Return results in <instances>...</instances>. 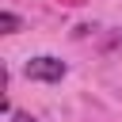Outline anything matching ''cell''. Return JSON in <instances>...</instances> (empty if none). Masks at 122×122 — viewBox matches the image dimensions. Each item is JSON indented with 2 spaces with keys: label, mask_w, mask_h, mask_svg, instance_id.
I'll list each match as a JSON object with an SVG mask.
<instances>
[{
  "label": "cell",
  "mask_w": 122,
  "mask_h": 122,
  "mask_svg": "<svg viewBox=\"0 0 122 122\" xmlns=\"http://www.w3.org/2000/svg\"><path fill=\"white\" fill-rule=\"evenodd\" d=\"M65 72H69V65L61 57H53V53H38V57H30L23 65V76L27 80H38V84H57Z\"/></svg>",
  "instance_id": "6da1fadb"
},
{
  "label": "cell",
  "mask_w": 122,
  "mask_h": 122,
  "mask_svg": "<svg viewBox=\"0 0 122 122\" xmlns=\"http://www.w3.org/2000/svg\"><path fill=\"white\" fill-rule=\"evenodd\" d=\"M19 27H23V19H19L15 11H4V15H0V30H4V34H15Z\"/></svg>",
  "instance_id": "7a4b0ae2"
},
{
  "label": "cell",
  "mask_w": 122,
  "mask_h": 122,
  "mask_svg": "<svg viewBox=\"0 0 122 122\" xmlns=\"http://www.w3.org/2000/svg\"><path fill=\"white\" fill-rule=\"evenodd\" d=\"M11 122H38V118L27 114V111H11Z\"/></svg>",
  "instance_id": "3957f363"
}]
</instances>
